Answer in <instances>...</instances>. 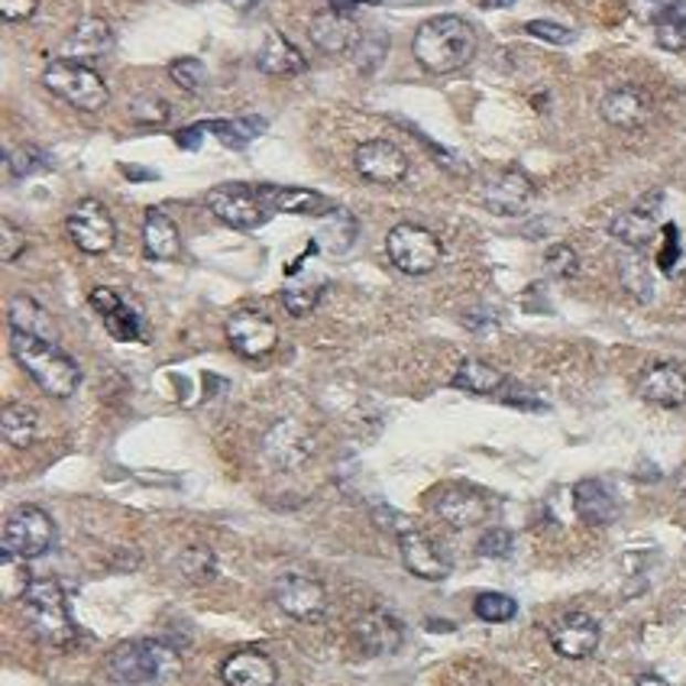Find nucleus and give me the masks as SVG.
Instances as JSON below:
<instances>
[{"label":"nucleus","mask_w":686,"mask_h":686,"mask_svg":"<svg viewBox=\"0 0 686 686\" xmlns=\"http://www.w3.org/2000/svg\"><path fill=\"white\" fill-rule=\"evenodd\" d=\"M412 55L428 75L460 72L476 55V30L457 13L431 17L414 30Z\"/></svg>","instance_id":"f257e3e1"},{"label":"nucleus","mask_w":686,"mask_h":686,"mask_svg":"<svg viewBox=\"0 0 686 686\" xmlns=\"http://www.w3.org/2000/svg\"><path fill=\"white\" fill-rule=\"evenodd\" d=\"M10 357L49 399H72L82 386V367L55 340L10 330Z\"/></svg>","instance_id":"f03ea898"},{"label":"nucleus","mask_w":686,"mask_h":686,"mask_svg":"<svg viewBox=\"0 0 686 686\" xmlns=\"http://www.w3.org/2000/svg\"><path fill=\"white\" fill-rule=\"evenodd\" d=\"M23 619L30 632L49 647H68L78 641V629L68 612L65 590L55 580H30L20 593Z\"/></svg>","instance_id":"7ed1b4c3"},{"label":"nucleus","mask_w":686,"mask_h":686,"mask_svg":"<svg viewBox=\"0 0 686 686\" xmlns=\"http://www.w3.org/2000/svg\"><path fill=\"white\" fill-rule=\"evenodd\" d=\"M179 667H182L179 651L162 638L124 641V644L114 647V654L107 661L110 677L120 680L124 686H146L169 680V677L179 674Z\"/></svg>","instance_id":"20e7f679"},{"label":"nucleus","mask_w":686,"mask_h":686,"mask_svg":"<svg viewBox=\"0 0 686 686\" xmlns=\"http://www.w3.org/2000/svg\"><path fill=\"white\" fill-rule=\"evenodd\" d=\"M43 85L55 97H62L65 104L85 110V114H97L107 107L110 92L104 85V78L94 72L92 65L85 62H72V59H55L49 62L46 72H43Z\"/></svg>","instance_id":"39448f33"},{"label":"nucleus","mask_w":686,"mask_h":686,"mask_svg":"<svg viewBox=\"0 0 686 686\" xmlns=\"http://www.w3.org/2000/svg\"><path fill=\"white\" fill-rule=\"evenodd\" d=\"M386 253L392 266L405 275H428L434 273L444 260V246L437 233L412 221H402L386 233Z\"/></svg>","instance_id":"423d86ee"},{"label":"nucleus","mask_w":686,"mask_h":686,"mask_svg":"<svg viewBox=\"0 0 686 686\" xmlns=\"http://www.w3.org/2000/svg\"><path fill=\"white\" fill-rule=\"evenodd\" d=\"M208 208L221 224L233 230H260L273 218V208L266 204L260 184L246 182L214 184L208 191Z\"/></svg>","instance_id":"0eeeda50"},{"label":"nucleus","mask_w":686,"mask_h":686,"mask_svg":"<svg viewBox=\"0 0 686 686\" xmlns=\"http://www.w3.org/2000/svg\"><path fill=\"white\" fill-rule=\"evenodd\" d=\"M55 541V521L49 518L40 505H20L7 525H3V541L0 548L13 560H36L43 557Z\"/></svg>","instance_id":"6e6552de"},{"label":"nucleus","mask_w":686,"mask_h":686,"mask_svg":"<svg viewBox=\"0 0 686 686\" xmlns=\"http://www.w3.org/2000/svg\"><path fill=\"white\" fill-rule=\"evenodd\" d=\"M65 230L72 236V243L88 253V256H101V253H110L114 243H117V224H114V214L97 201V198H82L68 218H65Z\"/></svg>","instance_id":"1a4fd4ad"},{"label":"nucleus","mask_w":686,"mask_h":686,"mask_svg":"<svg viewBox=\"0 0 686 686\" xmlns=\"http://www.w3.org/2000/svg\"><path fill=\"white\" fill-rule=\"evenodd\" d=\"M273 599L275 605L295 619V622H320L324 612H327V593H324V583L308 577V573H298V570H288L282 577H275L273 583Z\"/></svg>","instance_id":"9d476101"},{"label":"nucleus","mask_w":686,"mask_h":686,"mask_svg":"<svg viewBox=\"0 0 686 686\" xmlns=\"http://www.w3.org/2000/svg\"><path fill=\"white\" fill-rule=\"evenodd\" d=\"M224 334H228L230 347L246 360H263L278 347L275 320L270 315H263V312H250V308L230 315L228 324H224Z\"/></svg>","instance_id":"9b49d317"},{"label":"nucleus","mask_w":686,"mask_h":686,"mask_svg":"<svg viewBox=\"0 0 686 686\" xmlns=\"http://www.w3.org/2000/svg\"><path fill=\"white\" fill-rule=\"evenodd\" d=\"M357 172L372 184H399L409 176V156L389 139H367L353 152Z\"/></svg>","instance_id":"f8f14e48"},{"label":"nucleus","mask_w":686,"mask_h":686,"mask_svg":"<svg viewBox=\"0 0 686 686\" xmlns=\"http://www.w3.org/2000/svg\"><path fill=\"white\" fill-rule=\"evenodd\" d=\"M535 201V184L521 169H505L483 188V204L499 218H521Z\"/></svg>","instance_id":"ddd939ff"},{"label":"nucleus","mask_w":686,"mask_h":686,"mask_svg":"<svg viewBox=\"0 0 686 686\" xmlns=\"http://www.w3.org/2000/svg\"><path fill=\"white\" fill-rule=\"evenodd\" d=\"M312 451H315L312 434L298 421H275L263 437V454L275 469H298L312 457Z\"/></svg>","instance_id":"4468645a"},{"label":"nucleus","mask_w":686,"mask_h":686,"mask_svg":"<svg viewBox=\"0 0 686 686\" xmlns=\"http://www.w3.org/2000/svg\"><path fill=\"white\" fill-rule=\"evenodd\" d=\"M602 638V629L593 615L587 612H567L553 629H550V647L567 657V661H583L590 657Z\"/></svg>","instance_id":"2eb2a0df"},{"label":"nucleus","mask_w":686,"mask_h":686,"mask_svg":"<svg viewBox=\"0 0 686 686\" xmlns=\"http://www.w3.org/2000/svg\"><path fill=\"white\" fill-rule=\"evenodd\" d=\"M395 541H399V553H402V563L405 570L418 577V580H428V583H441L451 577V567L447 560L441 557V550L434 548L418 528H402L395 531Z\"/></svg>","instance_id":"dca6fc26"},{"label":"nucleus","mask_w":686,"mask_h":686,"mask_svg":"<svg viewBox=\"0 0 686 686\" xmlns=\"http://www.w3.org/2000/svg\"><path fill=\"white\" fill-rule=\"evenodd\" d=\"M266 204L273 208V214H302V218H327L337 214V201H330L327 194L312 191V188H295V184H260Z\"/></svg>","instance_id":"f3484780"},{"label":"nucleus","mask_w":686,"mask_h":686,"mask_svg":"<svg viewBox=\"0 0 686 686\" xmlns=\"http://www.w3.org/2000/svg\"><path fill=\"white\" fill-rule=\"evenodd\" d=\"M661 201H664L661 191L644 194L632 211L619 214V218L609 224V233H612L619 243L632 246V250L647 246V243L654 240V233H657V208H661Z\"/></svg>","instance_id":"a211bd4d"},{"label":"nucleus","mask_w":686,"mask_h":686,"mask_svg":"<svg viewBox=\"0 0 686 686\" xmlns=\"http://www.w3.org/2000/svg\"><path fill=\"white\" fill-rule=\"evenodd\" d=\"M92 308L107 324V330H110L114 340H143V318H139L137 308L120 292L104 288V285L94 288Z\"/></svg>","instance_id":"6ab92c4d"},{"label":"nucleus","mask_w":686,"mask_h":686,"mask_svg":"<svg viewBox=\"0 0 686 686\" xmlns=\"http://www.w3.org/2000/svg\"><path fill=\"white\" fill-rule=\"evenodd\" d=\"M357 641L369 657H389L405 644V625L392 612L372 609L357 622Z\"/></svg>","instance_id":"aec40b11"},{"label":"nucleus","mask_w":686,"mask_h":686,"mask_svg":"<svg viewBox=\"0 0 686 686\" xmlns=\"http://www.w3.org/2000/svg\"><path fill=\"white\" fill-rule=\"evenodd\" d=\"M599 114L615 130H638L651 117V97L641 88L625 85V88H615V92H609L602 97Z\"/></svg>","instance_id":"412c9836"},{"label":"nucleus","mask_w":686,"mask_h":686,"mask_svg":"<svg viewBox=\"0 0 686 686\" xmlns=\"http://www.w3.org/2000/svg\"><path fill=\"white\" fill-rule=\"evenodd\" d=\"M308 36H312L315 49L324 52V55H344V52H350V49L357 46L360 30H357V23L344 10H334L330 7V10L315 13Z\"/></svg>","instance_id":"4be33fe9"},{"label":"nucleus","mask_w":686,"mask_h":686,"mask_svg":"<svg viewBox=\"0 0 686 686\" xmlns=\"http://www.w3.org/2000/svg\"><path fill=\"white\" fill-rule=\"evenodd\" d=\"M638 395L661 409H680L686 402V372L674 363H657L641 376Z\"/></svg>","instance_id":"5701e85b"},{"label":"nucleus","mask_w":686,"mask_h":686,"mask_svg":"<svg viewBox=\"0 0 686 686\" xmlns=\"http://www.w3.org/2000/svg\"><path fill=\"white\" fill-rule=\"evenodd\" d=\"M114 49V30L107 20L101 17H88L82 20L62 43V59H72V62H94L101 55H107Z\"/></svg>","instance_id":"b1692460"},{"label":"nucleus","mask_w":686,"mask_h":686,"mask_svg":"<svg viewBox=\"0 0 686 686\" xmlns=\"http://www.w3.org/2000/svg\"><path fill=\"white\" fill-rule=\"evenodd\" d=\"M221 680L228 686H275L278 667L263 651H236L221 664Z\"/></svg>","instance_id":"393cba45"},{"label":"nucleus","mask_w":686,"mask_h":686,"mask_svg":"<svg viewBox=\"0 0 686 686\" xmlns=\"http://www.w3.org/2000/svg\"><path fill=\"white\" fill-rule=\"evenodd\" d=\"M437 515L457 528V531H466V528H476L483 525V518L489 515V505L486 499L476 493V489H466V486H447L441 496H437Z\"/></svg>","instance_id":"a878e982"},{"label":"nucleus","mask_w":686,"mask_h":686,"mask_svg":"<svg viewBox=\"0 0 686 686\" xmlns=\"http://www.w3.org/2000/svg\"><path fill=\"white\" fill-rule=\"evenodd\" d=\"M143 253L156 263H172L182 256V236L176 221L159 211V208H149L146 211V221H143Z\"/></svg>","instance_id":"bb28decb"},{"label":"nucleus","mask_w":686,"mask_h":686,"mask_svg":"<svg viewBox=\"0 0 686 686\" xmlns=\"http://www.w3.org/2000/svg\"><path fill=\"white\" fill-rule=\"evenodd\" d=\"M256 65L260 72L273 75V78H295V75H305L308 72V59L305 52L295 46L292 40H285L282 33H270L266 43L256 55Z\"/></svg>","instance_id":"cd10ccee"},{"label":"nucleus","mask_w":686,"mask_h":686,"mask_svg":"<svg viewBox=\"0 0 686 686\" xmlns=\"http://www.w3.org/2000/svg\"><path fill=\"white\" fill-rule=\"evenodd\" d=\"M573 508H577L580 521H587V525H593V528L612 525L615 515H619L615 496H612L609 486L599 483V479H580V483L573 486Z\"/></svg>","instance_id":"c85d7f7f"},{"label":"nucleus","mask_w":686,"mask_h":686,"mask_svg":"<svg viewBox=\"0 0 686 686\" xmlns=\"http://www.w3.org/2000/svg\"><path fill=\"white\" fill-rule=\"evenodd\" d=\"M7 324H10V330L30 334V337H40V340H55V334H59L55 318L49 315L36 298H30V295H13L10 298V305H7Z\"/></svg>","instance_id":"c756f323"},{"label":"nucleus","mask_w":686,"mask_h":686,"mask_svg":"<svg viewBox=\"0 0 686 686\" xmlns=\"http://www.w3.org/2000/svg\"><path fill=\"white\" fill-rule=\"evenodd\" d=\"M0 431L10 447L27 451L40 437V412L33 405L10 402V405H3V414H0Z\"/></svg>","instance_id":"7c9ffc66"},{"label":"nucleus","mask_w":686,"mask_h":686,"mask_svg":"<svg viewBox=\"0 0 686 686\" xmlns=\"http://www.w3.org/2000/svg\"><path fill=\"white\" fill-rule=\"evenodd\" d=\"M451 386L460 392H469V395H496V392H503L505 376L483 360H463L451 379Z\"/></svg>","instance_id":"2f4dec72"},{"label":"nucleus","mask_w":686,"mask_h":686,"mask_svg":"<svg viewBox=\"0 0 686 686\" xmlns=\"http://www.w3.org/2000/svg\"><path fill=\"white\" fill-rule=\"evenodd\" d=\"M204 134L218 137L228 149H246L256 137H263L266 120L263 117H236V120H201Z\"/></svg>","instance_id":"473e14b6"},{"label":"nucleus","mask_w":686,"mask_h":686,"mask_svg":"<svg viewBox=\"0 0 686 686\" xmlns=\"http://www.w3.org/2000/svg\"><path fill=\"white\" fill-rule=\"evenodd\" d=\"M324 288H327V282H292V285L282 292V305H285L288 315L305 318V315H312V312L320 305Z\"/></svg>","instance_id":"72a5a7b5"},{"label":"nucleus","mask_w":686,"mask_h":686,"mask_svg":"<svg viewBox=\"0 0 686 686\" xmlns=\"http://www.w3.org/2000/svg\"><path fill=\"white\" fill-rule=\"evenodd\" d=\"M179 570L191 583H204V580H211L218 573V557H214V550L204 548V545H191L179 557Z\"/></svg>","instance_id":"f704fd0d"},{"label":"nucleus","mask_w":686,"mask_h":686,"mask_svg":"<svg viewBox=\"0 0 686 686\" xmlns=\"http://www.w3.org/2000/svg\"><path fill=\"white\" fill-rule=\"evenodd\" d=\"M473 612L489 622V625H503V622H511L515 612H518V602L511 595L505 593H479L476 602H473Z\"/></svg>","instance_id":"c9c22d12"},{"label":"nucleus","mask_w":686,"mask_h":686,"mask_svg":"<svg viewBox=\"0 0 686 686\" xmlns=\"http://www.w3.org/2000/svg\"><path fill=\"white\" fill-rule=\"evenodd\" d=\"M130 117L143 127H159L172 117V104L159 94H139L130 101Z\"/></svg>","instance_id":"e433bc0d"},{"label":"nucleus","mask_w":686,"mask_h":686,"mask_svg":"<svg viewBox=\"0 0 686 686\" xmlns=\"http://www.w3.org/2000/svg\"><path fill=\"white\" fill-rule=\"evenodd\" d=\"M7 169L13 179H27L40 169H49V152L40 146H17L7 152Z\"/></svg>","instance_id":"4c0bfd02"},{"label":"nucleus","mask_w":686,"mask_h":686,"mask_svg":"<svg viewBox=\"0 0 686 686\" xmlns=\"http://www.w3.org/2000/svg\"><path fill=\"white\" fill-rule=\"evenodd\" d=\"M169 78H172L182 92L194 94L204 88V82H208V68H204L201 59L184 55V59H176V62L169 65Z\"/></svg>","instance_id":"58836bf2"},{"label":"nucleus","mask_w":686,"mask_h":686,"mask_svg":"<svg viewBox=\"0 0 686 686\" xmlns=\"http://www.w3.org/2000/svg\"><path fill=\"white\" fill-rule=\"evenodd\" d=\"M622 285H625L638 302H651V295H654V282H651V273H647V266H644L641 256L622 260Z\"/></svg>","instance_id":"ea45409f"},{"label":"nucleus","mask_w":686,"mask_h":686,"mask_svg":"<svg viewBox=\"0 0 686 686\" xmlns=\"http://www.w3.org/2000/svg\"><path fill=\"white\" fill-rule=\"evenodd\" d=\"M545 270L553 278H573V275L580 273V256H577L573 246L553 243V246H548V253H545Z\"/></svg>","instance_id":"a19ab883"},{"label":"nucleus","mask_w":686,"mask_h":686,"mask_svg":"<svg viewBox=\"0 0 686 686\" xmlns=\"http://www.w3.org/2000/svg\"><path fill=\"white\" fill-rule=\"evenodd\" d=\"M511 545H515V538H511L508 528H489V531H483V538L476 541V553H479V557H489V560H505V557L511 553Z\"/></svg>","instance_id":"79ce46f5"},{"label":"nucleus","mask_w":686,"mask_h":686,"mask_svg":"<svg viewBox=\"0 0 686 686\" xmlns=\"http://www.w3.org/2000/svg\"><path fill=\"white\" fill-rule=\"evenodd\" d=\"M27 246H30V240L23 230L13 221H0V260L3 263H17L27 253Z\"/></svg>","instance_id":"37998d69"},{"label":"nucleus","mask_w":686,"mask_h":686,"mask_svg":"<svg viewBox=\"0 0 686 686\" xmlns=\"http://www.w3.org/2000/svg\"><path fill=\"white\" fill-rule=\"evenodd\" d=\"M525 33L535 36V40H545L550 46H567V43L577 40V33L570 27H560L553 20H531V23H525Z\"/></svg>","instance_id":"c03bdc74"},{"label":"nucleus","mask_w":686,"mask_h":686,"mask_svg":"<svg viewBox=\"0 0 686 686\" xmlns=\"http://www.w3.org/2000/svg\"><path fill=\"white\" fill-rule=\"evenodd\" d=\"M654 36H657V46L661 49H667V52H680V49H686V20L684 17L661 20L657 30H654Z\"/></svg>","instance_id":"a18cd8bd"},{"label":"nucleus","mask_w":686,"mask_h":686,"mask_svg":"<svg viewBox=\"0 0 686 686\" xmlns=\"http://www.w3.org/2000/svg\"><path fill=\"white\" fill-rule=\"evenodd\" d=\"M36 10H40V0H0V17L7 23H23L36 17Z\"/></svg>","instance_id":"49530a36"},{"label":"nucleus","mask_w":686,"mask_h":686,"mask_svg":"<svg viewBox=\"0 0 686 686\" xmlns=\"http://www.w3.org/2000/svg\"><path fill=\"white\" fill-rule=\"evenodd\" d=\"M664 250H661V256H657V263H661V270L664 273H671L674 270V263H677V256H680V233H677V228L674 224H667L664 228Z\"/></svg>","instance_id":"de8ad7c7"},{"label":"nucleus","mask_w":686,"mask_h":686,"mask_svg":"<svg viewBox=\"0 0 686 686\" xmlns=\"http://www.w3.org/2000/svg\"><path fill=\"white\" fill-rule=\"evenodd\" d=\"M204 137H208V134H204V124H191V127H184V130L176 134V143H179L182 149H188V152H198Z\"/></svg>","instance_id":"09e8293b"},{"label":"nucleus","mask_w":686,"mask_h":686,"mask_svg":"<svg viewBox=\"0 0 686 686\" xmlns=\"http://www.w3.org/2000/svg\"><path fill=\"white\" fill-rule=\"evenodd\" d=\"M412 134H414V137H421V139H424V143H428L431 156H434V159H437L441 166H447V169H454V172H460V169H463V162H460V159H457V156H454V152H451V149H441V146H437L434 139H428V137H424V134H418L414 127H412Z\"/></svg>","instance_id":"8fccbe9b"},{"label":"nucleus","mask_w":686,"mask_h":686,"mask_svg":"<svg viewBox=\"0 0 686 686\" xmlns=\"http://www.w3.org/2000/svg\"><path fill=\"white\" fill-rule=\"evenodd\" d=\"M228 7H233V10H240V13H250V10H256L263 0H224Z\"/></svg>","instance_id":"3c124183"},{"label":"nucleus","mask_w":686,"mask_h":686,"mask_svg":"<svg viewBox=\"0 0 686 686\" xmlns=\"http://www.w3.org/2000/svg\"><path fill=\"white\" fill-rule=\"evenodd\" d=\"M635 686H671L664 677H657V674H641L638 680H635Z\"/></svg>","instance_id":"603ef678"},{"label":"nucleus","mask_w":686,"mask_h":686,"mask_svg":"<svg viewBox=\"0 0 686 686\" xmlns=\"http://www.w3.org/2000/svg\"><path fill=\"white\" fill-rule=\"evenodd\" d=\"M515 0H479V7H486V10H503V7H511Z\"/></svg>","instance_id":"864d4df0"},{"label":"nucleus","mask_w":686,"mask_h":686,"mask_svg":"<svg viewBox=\"0 0 686 686\" xmlns=\"http://www.w3.org/2000/svg\"><path fill=\"white\" fill-rule=\"evenodd\" d=\"M677 489H680V496H686V466L677 473Z\"/></svg>","instance_id":"5fc2aeb1"},{"label":"nucleus","mask_w":686,"mask_h":686,"mask_svg":"<svg viewBox=\"0 0 686 686\" xmlns=\"http://www.w3.org/2000/svg\"><path fill=\"white\" fill-rule=\"evenodd\" d=\"M651 3H664V7H674L677 0H651Z\"/></svg>","instance_id":"6e6d98bb"},{"label":"nucleus","mask_w":686,"mask_h":686,"mask_svg":"<svg viewBox=\"0 0 686 686\" xmlns=\"http://www.w3.org/2000/svg\"><path fill=\"white\" fill-rule=\"evenodd\" d=\"M179 3H198V0H179Z\"/></svg>","instance_id":"4d7b16f0"}]
</instances>
